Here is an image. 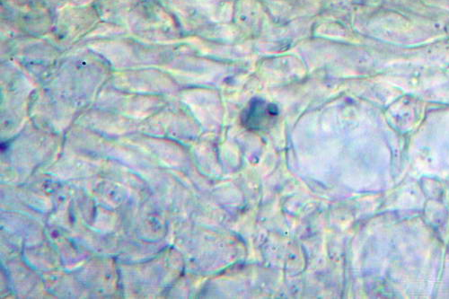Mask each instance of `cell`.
Segmentation results:
<instances>
[{"mask_svg": "<svg viewBox=\"0 0 449 299\" xmlns=\"http://www.w3.org/2000/svg\"><path fill=\"white\" fill-rule=\"evenodd\" d=\"M278 115L277 107L263 100H254L243 115V123L252 130L267 126Z\"/></svg>", "mask_w": 449, "mask_h": 299, "instance_id": "1", "label": "cell"}]
</instances>
